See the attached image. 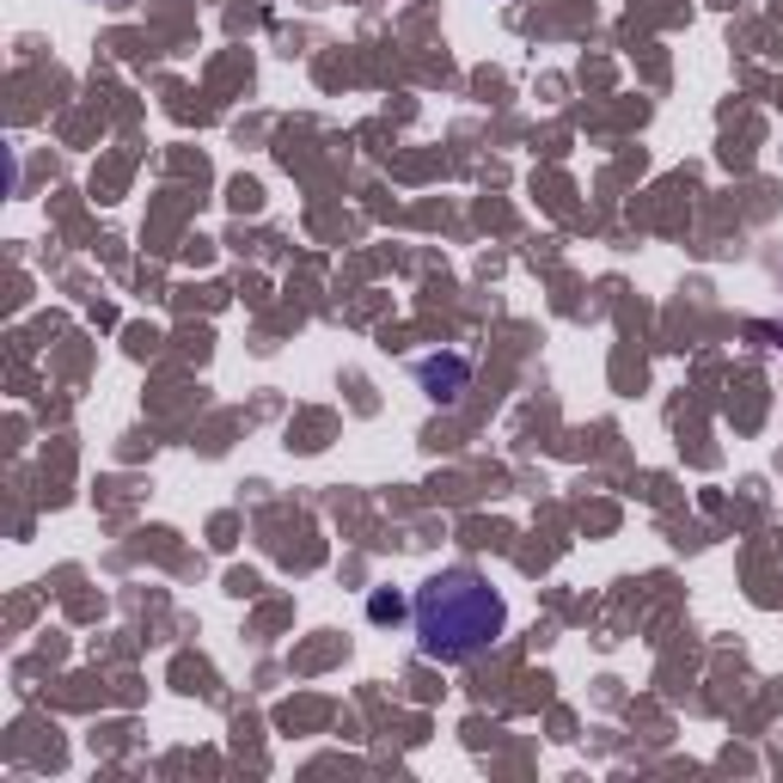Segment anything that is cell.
Instances as JSON below:
<instances>
[{
    "mask_svg": "<svg viewBox=\"0 0 783 783\" xmlns=\"http://www.w3.org/2000/svg\"><path fill=\"white\" fill-rule=\"evenodd\" d=\"M416 649L429 661H472L508 630V606L477 569H441L411 600Z\"/></svg>",
    "mask_w": 783,
    "mask_h": 783,
    "instance_id": "cell-1",
    "label": "cell"
},
{
    "mask_svg": "<svg viewBox=\"0 0 783 783\" xmlns=\"http://www.w3.org/2000/svg\"><path fill=\"white\" fill-rule=\"evenodd\" d=\"M416 380L429 385L435 404H453L460 385L472 380V368H465V355H429V361H416Z\"/></svg>",
    "mask_w": 783,
    "mask_h": 783,
    "instance_id": "cell-2",
    "label": "cell"
},
{
    "mask_svg": "<svg viewBox=\"0 0 783 783\" xmlns=\"http://www.w3.org/2000/svg\"><path fill=\"white\" fill-rule=\"evenodd\" d=\"M399 613H404L399 594H385V588H380V594H368V618H373V625H392Z\"/></svg>",
    "mask_w": 783,
    "mask_h": 783,
    "instance_id": "cell-3",
    "label": "cell"
}]
</instances>
